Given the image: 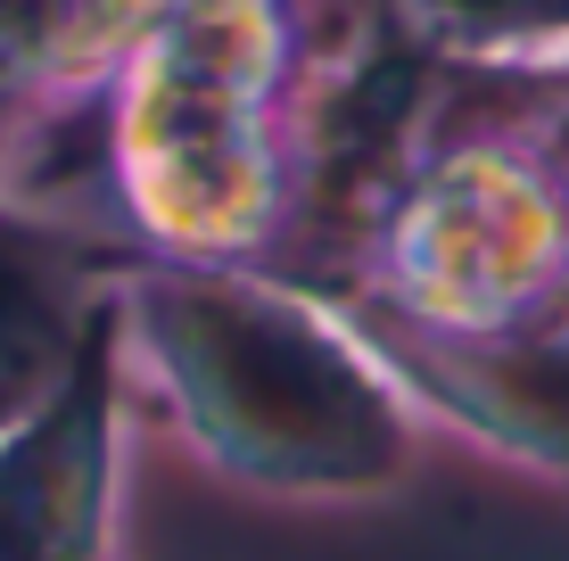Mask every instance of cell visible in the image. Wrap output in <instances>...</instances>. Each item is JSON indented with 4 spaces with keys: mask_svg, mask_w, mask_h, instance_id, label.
Returning a JSON list of instances; mask_svg holds the SVG:
<instances>
[{
    "mask_svg": "<svg viewBox=\"0 0 569 561\" xmlns=\"http://www.w3.org/2000/svg\"><path fill=\"white\" fill-rule=\"evenodd\" d=\"M166 322H173V355L199 372L207 404L248 447L298 454V462H339V471H356V462L388 447L363 389L289 322L240 314V305H214V298L166 305Z\"/></svg>",
    "mask_w": 569,
    "mask_h": 561,
    "instance_id": "6da1fadb",
    "label": "cell"
},
{
    "mask_svg": "<svg viewBox=\"0 0 569 561\" xmlns=\"http://www.w3.org/2000/svg\"><path fill=\"white\" fill-rule=\"evenodd\" d=\"M100 512V397L58 389L17 438H0V561H91Z\"/></svg>",
    "mask_w": 569,
    "mask_h": 561,
    "instance_id": "7a4b0ae2",
    "label": "cell"
},
{
    "mask_svg": "<svg viewBox=\"0 0 569 561\" xmlns=\"http://www.w3.org/2000/svg\"><path fill=\"white\" fill-rule=\"evenodd\" d=\"M58 372H67V305H58V281L33 257V240H17L0 223V430L42 413L58 397Z\"/></svg>",
    "mask_w": 569,
    "mask_h": 561,
    "instance_id": "3957f363",
    "label": "cell"
},
{
    "mask_svg": "<svg viewBox=\"0 0 569 561\" xmlns=\"http://www.w3.org/2000/svg\"><path fill=\"white\" fill-rule=\"evenodd\" d=\"M503 389H512L520 413L553 421V430L569 438V355H520L512 372H503Z\"/></svg>",
    "mask_w": 569,
    "mask_h": 561,
    "instance_id": "277c9868",
    "label": "cell"
},
{
    "mask_svg": "<svg viewBox=\"0 0 569 561\" xmlns=\"http://www.w3.org/2000/svg\"><path fill=\"white\" fill-rule=\"evenodd\" d=\"M33 33H42V0H0V74L26 58Z\"/></svg>",
    "mask_w": 569,
    "mask_h": 561,
    "instance_id": "5b68a950",
    "label": "cell"
}]
</instances>
